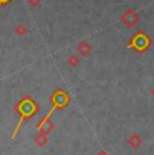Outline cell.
<instances>
[{
    "mask_svg": "<svg viewBox=\"0 0 154 155\" xmlns=\"http://www.w3.org/2000/svg\"><path fill=\"white\" fill-rule=\"evenodd\" d=\"M8 0H0V4H4V3H7Z\"/></svg>",
    "mask_w": 154,
    "mask_h": 155,
    "instance_id": "cell-1",
    "label": "cell"
}]
</instances>
